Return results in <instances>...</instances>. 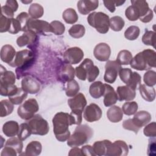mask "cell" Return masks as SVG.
I'll return each instance as SVG.
<instances>
[{
	"mask_svg": "<svg viewBox=\"0 0 156 156\" xmlns=\"http://www.w3.org/2000/svg\"><path fill=\"white\" fill-rule=\"evenodd\" d=\"M53 130L56 139L61 142L66 141L70 136L69 126H71L70 115L68 113H57L52 118Z\"/></svg>",
	"mask_w": 156,
	"mask_h": 156,
	"instance_id": "obj_1",
	"label": "cell"
},
{
	"mask_svg": "<svg viewBox=\"0 0 156 156\" xmlns=\"http://www.w3.org/2000/svg\"><path fill=\"white\" fill-rule=\"evenodd\" d=\"M130 65L132 68L138 71L148 70L156 66V52L154 50L147 49L138 52L132 58Z\"/></svg>",
	"mask_w": 156,
	"mask_h": 156,
	"instance_id": "obj_2",
	"label": "cell"
},
{
	"mask_svg": "<svg viewBox=\"0 0 156 156\" xmlns=\"http://www.w3.org/2000/svg\"><path fill=\"white\" fill-rule=\"evenodd\" d=\"M35 58L34 52L32 50L24 49L16 52L15 58L10 66L16 68L17 79H20L21 74L34 64Z\"/></svg>",
	"mask_w": 156,
	"mask_h": 156,
	"instance_id": "obj_3",
	"label": "cell"
},
{
	"mask_svg": "<svg viewBox=\"0 0 156 156\" xmlns=\"http://www.w3.org/2000/svg\"><path fill=\"white\" fill-rule=\"evenodd\" d=\"M93 129L87 124L77 125L73 133L67 140V144L70 147H78L87 143L93 136Z\"/></svg>",
	"mask_w": 156,
	"mask_h": 156,
	"instance_id": "obj_4",
	"label": "cell"
},
{
	"mask_svg": "<svg viewBox=\"0 0 156 156\" xmlns=\"http://www.w3.org/2000/svg\"><path fill=\"white\" fill-rule=\"evenodd\" d=\"M76 77L81 80H88V82H93L99 74V69L97 66L94 65L93 62L90 58H85L82 63L75 69Z\"/></svg>",
	"mask_w": 156,
	"mask_h": 156,
	"instance_id": "obj_5",
	"label": "cell"
},
{
	"mask_svg": "<svg viewBox=\"0 0 156 156\" xmlns=\"http://www.w3.org/2000/svg\"><path fill=\"white\" fill-rule=\"evenodd\" d=\"M89 25L101 34H106L109 30L110 18L105 13L94 12L89 14L87 17Z\"/></svg>",
	"mask_w": 156,
	"mask_h": 156,
	"instance_id": "obj_6",
	"label": "cell"
},
{
	"mask_svg": "<svg viewBox=\"0 0 156 156\" xmlns=\"http://www.w3.org/2000/svg\"><path fill=\"white\" fill-rule=\"evenodd\" d=\"M32 134L38 135H45L49 130L48 122L46 119L38 114L35 115L32 118L27 120Z\"/></svg>",
	"mask_w": 156,
	"mask_h": 156,
	"instance_id": "obj_7",
	"label": "cell"
},
{
	"mask_svg": "<svg viewBox=\"0 0 156 156\" xmlns=\"http://www.w3.org/2000/svg\"><path fill=\"white\" fill-rule=\"evenodd\" d=\"M39 107L37 100L34 98H30L18 107L17 113L21 119L29 120L35 115Z\"/></svg>",
	"mask_w": 156,
	"mask_h": 156,
	"instance_id": "obj_8",
	"label": "cell"
},
{
	"mask_svg": "<svg viewBox=\"0 0 156 156\" xmlns=\"http://www.w3.org/2000/svg\"><path fill=\"white\" fill-rule=\"evenodd\" d=\"M121 66L116 60H108L105 65L104 79L105 82L113 83L115 82Z\"/></svg>",
	"mask_w": 156,
	"mask_h": 156,
	"instance_id": "obj_9",
	"label": "cell"
},
{
	"mask_svg": "<svg viewBox=\"0 0 156 156\" xmlns=\"http://www.w3.org/2000/svg\"><path fill=\"white\" fill-rule=\"evenodd\" d=\"M21 88L27 93L34 94L38 93L41 89V83L35 77L28 75L21 80Z\"/></svg>",
	"mask_w": 156,
	"mask_h": 156,
	"instance_id": "obj_10",
	"label": "cell"
},
{
	"mask_svg": "<svg viewBox=\"0 0 156 156\" xmlns=\"http://www.w3.org/2000/svg\"><path fill=\"white\" fill-rule=\"evenodd\" d=\"M84 54L79 47H72L67 49L63 54V59L68 64L76 65L83 59Z\"/></svg>",
	"mask_w": 156,
	"mask_h": 156,
	"instance_id": "obj_11",
	"label": "cell"
},
{
	"mask_svg": "<svg viewBox=\"0 0 156 156\" xmlns=\"http://www.w3.org/2000/svg\"><path fill=\"white\" fill-rule=\"evenodd\" d=\"M129 153V147L125 141L117 140L108 147L107 156H126Z\"/></svg>",
	"mask_w": 156,
	"mask_h": 156,
	"instance_id": "obj_12",
	"label": "cell"
},
{
	"mask_svg": "<svg viewBox=\"0 0 156 156\" xmlns=\"http://www.w3.org/2000/svg\"><path fill=\"white\" fill-rule=\"evenodd\" d=\"M28 30L34 31L37 34L44 35L51 32L50 24L46 21L30 18L27 26Z\"/></svg>",
	"mask_w": 156,
	"mask_h": 156,
	"instance_id": "obj_13",
	"label": "cell"
},
{
	"mask_svg": "<svg viewBox=\"0 0 156 156\" xmlns=\"http://www.w3.org/2000/svg\"><path fill=\"white\" fill-rule=\"evenodd\" d=\"M102 110L96 104L91 103L85 107L83 111V118L88 122H94L101 119L102 116Z\"/></svg>",
	"mask_w": 156,
	"mask_h": 156,
	"instance_id": "obj_14",
	"label": "cell"
},
{
	"mask_svg": "<svg viewBox=\"0 0 156 156\" xmlns=\"http://www.w3.org/2000/svg\"><path fill=\"white\" fill-rule=\"evenodd\" d=\"M37 35L34 31L27 30L24 32L22 35L18 37L16 40V44L19 47H23L27 46L31 48L37 41Z\"/></svg>",
	"mask_w": 156,
	"mask_h": 156,
	"instance_id": "obj_15",
	"label": "cell"
},
{
	"mask_svg": "<svg viewBox=\"0 0 156 156\" xmlns=\"http://www.w3.org/2000/svg\"><path fill=\"white\" fill-rule=\"evenodd\" d=\"M95 58L101 62H105L108 60L111 54V49L105 43L98 44L93 51Z\"/></svg>",
	"mask_w": 156,
	"mask_h": 156,
	"instance_id": "obj_16",
	"label": "cell"
},
{
	"mask_svg": "<svg viewBox=\"0 0 156 156\" xmlns=\"http://www.w3.org/2000/svg\"><path fill=\"white\" fill-rule=\"evenodd\" d=\"M68 104L71 110L83 112L87 102L83 94L78 93L73 98L69 99L68 100Z\"/></svg>",
	"mask_w": 156,
	"mask_h": 156,
	"instance_id": "obj_17",
	"label": "cell"
},
{
	"mask_svg": "<svg viewBox=\"0 0 156 156\" xmlns=\"http://www.w3.org/2000/svg\"><path fill=\"white\" fill-rule=\"evenodd\" d=\"M151 115L147 111L141 110L136 112L135 113L133 118L132 119L133 124L139 129L142 127L145 126L151 120Z\"/></svg>",
	"mask_w": 156,
	"mask_h": 156,
	"instance_id": "obj_18",
	"label": "cell"
},
{
	"mask_svg": "<svg viewBox=\"0 0 156 156\" xmlns=\"http://www.w3.org/2000/svg\"><path fill=\"white\" fill-rule=\"evenodd\" d=\"M98 6L99 1L98 0H80L77 4L78 11L80 13L84 15L96 10Z\"/></svg>",
	"mask_w": 156,
	"mask_h": 156,
	"instance_id": "obj_19",
	"label": "cell"
},
{
	"mask_svg": "<svg viewBox=\"0 0 156 156\" xmlns=\"http://www.w3.org/2000/svg\"><path fill=\"white\" fill-rule=\"evenodd\" d=\"M116 93L118 99L119 101H130L133 100L136 96L135 90L127 85L118 87L116 89Z\"/></svg>",
	"mask_w": 156,
	"mask_h": 156,
	"instance_id": "obj_20",
	"label": "cell"
},
{
	"mask_svg": "<svg viewBox=\"0 0 156 156\" xmlns=\"http://www.w3.org/2000/svg\"><path fill=\"white\" fill-rule=\"evenodd\" d=\"M105 91L104 93V104L105 107L112 106L116 103L118 96L114 88L108 84L104 83Z\"/></svg>",
	"mask_w": 156,
	"mask_h": 156,
	"instance_id": "obj_21",
	"label": "cell"
},
{
	"mask_svg": "<svg viewBox=\"0 0 156 156\" xmlns=\"http://www.w3.org/2000/svg\"><path fill=\"white\" fill-rule=\"evenodd\" d=\"M16 54L15 49L12 45L5 44L1 49V59L2 62L10 65L13 61Z\"/></svg>",
	"mask_w": 156,
	"mask_h": 156,
	"instance_id": "obj_22",
	"label": "cell"
},
{
	"mask_svg": "<svg viewBox=\"0 0 156 156\" xmlns=\"http://www.w3.org/2000/svg\"><path fill=\"white\" fill-rule=\"evenodd\" d=\"M0 86L14 85L16 80L15 74L11 71H7L2 65H1Z\"/></svg>",
	"mask_w": 156,
	"mask_h": 156,
	"instance_id": "obj_23",
	"label": "cell"
},
{
	"mask_svg": "<svg viewBox=\"0 0 156 156\" xmlns=\"http://www.w3.org/2000/svg\"><path fill=\"white\" fill-rule=\"evenodd\" d=\"M75 70L69 64H65L62 66L58 73V77L63 82H69L74 79Z\"/></svg>",
	"mask_w": 156,
	"mask_h": 156,
	"instance_id": "obj_24",
	"label": "cell"
},
{
	"mask_svg": "<svg viewBox=\"0 0 156 156\" xmlns=\"http://www.w3.org/2000/svg\"><path fill=\"white\" fill-rule=\"evenodd\" d=\"M107 116L110 122L114 123L118 122L123 118V112L119 107L113 105L107 111Z\"/></svg>",
	"mask_w": 156,
	"mask_h": 156,
	"instance_id": "obj_25",
	"label": "cell"
},
{
	"mask_svg": "<svg viewBox=\"0 0 156 156\" xmlns=\"http://www.w3.org/2000/svg\"><path fill=\"white\" fill-rule=\"evenodd\" d=\"M20 126L16 121H9L5 122L2 126V132L8 137H13L18 133Z\"/></svg>",
	"mask_w": 156,
	"mask_h": 156,
	"instance_id": "obj_26",
	"label": "cell"
},
{
	"mask_svg": "<svg viewBox=\"0 0 156 156\" xmlns=\"http://www.w3.org/2000/svg\"><path fill=\"white\" fill-rule=\"evenodd\" d=\"M105 85L101 81H96L91 84L89 88V93L91 96L94 99H99L104 95Z\"/></svg>",
	"mask_w": 156,
	"mask_h": 156,
	"instance_id": "obj_27",
	"label": "cell"
},
{
	"mask_svg": "<svg viewBox=\"0 0 156 156\" xmlns=\"http://www.w3.org/2000/svg\"><path fill=\"white\" fill-rule=\"evenodd\" d=\"M131 3L132 5H133L137 9L139 13L140 20L152 11V10L149 7L148 3L146 1L132 0L131 1Z\"/></svg>",
	"mask_w": 156,
	"mask_h": 156,
	"instance_id": "obj_28",
	"label": "cell"
},
{
	"mask_svg": "<svg viewBox=\"0 0 156 156\" xmlns=\"http://www.w3.org/2000/svg\"><path fill=\"white\" fill-rule=\"evenodd\" d=\"M142 98L146 101L152 102L155 98V90L153 87H149L145 84H141L138 88Z\"/></svg>",
	"mask_w": 156,
	"mask_h": 156,
	"instance_id": "obj_29",
	"label": "cell"
},
{
	"mask_svg": "<svg viewBox=\"0 0 156 156\" xmlns=\"http://www.w3.org/2000/svg\"><path fill=\"white\" fill-rule=\"evenodd\" d=\"M9 99L15 105L21 104L27 98V93L25 92L22 88H17L10 96H8Z\"/></svg>",
	"mask_w": 156,
	"mask_h": 156,
	"instance_id": "obj_30",
	"label": "cell"
},
{
	"mask_svg": "<svg viewBox=\"0 0 156 156\" xmlns=\"http://www.w3.org/2000/svg\"><path fill=\"white\" fill-rule=\"evenodd\" d=\"M111 143L112 142L108 140L96 141L93 145V149L96 155H106L108 147Z\"/></svg>",
	"mask_w": 156,
	"mask_h": 156,
	"instance_id": "obj_31",
	"label": "cell"
},
{
	"mask_svg": "<svg viewBox=\"0 0 156 156\" xmlns=\"http://www.w3.org/2000/svg\"><path fill=\"white\" fill-rule=\"evenodd\" d=\"M42 151V146L41 143L38 141H32L30 142L26 146L24 155L37 156L40 155Z\"/></svg>",
	"mask_w": 156,
	"mask_h": 156,
	"instance_id": "obj_32",
	"label": "cell"
},
{
	"mask_svg": "<svg viewBox=\"0 0 156 156\" xmlns=\"http://www.w3.org/2000/svg\"><path fill=\"white\" fill-rule=\"evenodd\" d=\"M28 14L32 19L40 18L44 14L43 7L38 3H33L29 8Z\"/></svg>",
	"mask_w": 156,
	"mask_h": 156,
	"instance_id": "obj_33",
	"label": "cell"
},
{
	"mask_svg": "<svg viewBox=\"0 0 156 156\" xmlns=\"http://www.w3.org/2000/svg\"><path fill=\"white\" fill-rule=\"evenodd\" d=\"M132 58L131 52L128 50L124 49L119 52L116 61L121 65H127L130 64Z\"/></svg>",
	"mask_w": 156,
	"mask_h": 156,
	"instance_id": "obj_34",
	"label": "cell"
},
{
	"mask_svg": "<svg viewBox=\"0 0 156 156\" xmlns=\"http://www.w3.org/2000/svg\"><path fill=\"white\" fill-rule=\"evenodd\" d=\"M62 18L68 24H74L78 20V15L76 10L72 8L66 9L62 13Z\"/></svg>",
	"mask_w": 156,
	"mask_h": 156,
	"instance_id": "obj_35",
	"label": "cell"
},
{
	"mask_svg": "<svg viewBox=\"0 0 156 156\" xmlns=\"http://www.w3.org/2000/svg\"><path fill=\"white\" fill-rule=\"evenodd\" d=\"M0 116L4 117L11 114L13 110V104L9 99H3L1 101Z\"/></svg>",
	"mask_w": 156,
	"mask_h": 156,
	"instance_id": "obj_36",
	"label": "cell"
},
{
	"mask_svg": "<svg viewBox=\"0 0 156 156\" xmlns=\"http://www.w3.org/2000/svg\"><path fill=\"white\" fill-rule=\"evenodd\" d=\"M6 146H9L14 149L17 153L21 154L23 148V143L22 140H20L18 137H11L10 139L7 140L5 145Z\"/></svg>",
	"mask_w": 156,
	"mask_h": 156,
	"instance_id": "obj_37",
	"label": "cell"
},
{
	"mask_svg": "<svg viewBox=\"0 0 156 156\" xmlns=\"http://www.w3.org/2000/svg\"><path fill=\"white\" fill-rule=\"evenodd\" d=\"M80 87L77 81L73 79L67 82L66 87L65 89L66 95L68 97H74L79 91Z\"/></svg>",
	"mask_w": 156,
	"mask_h": 156,
	"instance_id": "obj_38",
	"label": "cell"
},
{
	"mask_svg": "<svg viewBox=\"0 0 156 156\" xmlns=\"http://www.w3.org/2000/svg\"><path fill=\"white\" fill-rule=\"evenodd\" d=\"M125 24L124 20L119 16H115L110 19L109 27L112 30L115 32H119L122 30Z\"/></svg>",
	"mask_w": 156,
	"mask_h": 156,
	"instance_id": "obj_39",
	"label": "cell"
},
{
	"mask_svg": "<svg viewBox=\"0 0 156 156\" xmlns=\"http://www.w3.org/2000/svg\"><path fill=\"white\" fill-rule=\"evenodd\" d=\"M68 32L73 38H80L85 35V28L82 24H74L69 28Z\"/></svg>",
	"mask_w": 156,
	"mask_h": 156,
	"instance_id": "obj_40",
	"label": "cell"
},
{
	"mask_svg": "<svg viewBox=\"0 0 156 156\" xmlns=\"http://www.w3.org/2000/svg\"><path fill=\"white\" fill-rule=\"evenodd\" d=\"M138 105L135 101H127L122 105V110L126 115L130 116L134 115L138 110Z\"/></svg>",
	"mask_w": 156,
	"mask_h": 156,
	"instance_id": "obj_41",
	"label": "cell"
},
{
	"mask_svg": "<svg viewBox=\"0 0 156 156\" xmlns=\"http://www.w3.org/2000/svg\"><path fill=\"white\" fill-rule=\"evenodd\" d=\"M140 28L136 26H129L124 32V37L129 40H135L139 37Z\"/></svg>",
	"mask_w": 156,
	"mask_h": 156,
	"instance_id": "obj_42",
	"label": "cell"
},
{
	"mask_svg": "<svg viewBox=\"0 0 156 156\" xmlns=\"http://www.w3.org/2000/svg\"><path fill=\"white\" fill-rule=\"evenodd\" d=\"M141 76L136 72H132L131 77L126 85L133 90H136L141 85Z\"/></svg>",
	"mask_w": 156,
	"mask_h": 156,
	"instance_id": "obj_43",
	"label": "cell"
},
{
	"mask_svg": "<svg viewBox=\"0 0 156 156\" xmlns=\"http://www.w3.org/2000/svg\"><path fill=\"white\" fill-rule=\"evenodd\" d=\"M49 24L51 27V32L54 33L57 35H60L65 32V26L62 22L55 20Z\"/></svg>",
	"mask_w": 156,
	"mask_h": 156,
	"instance_id": "obj_44",
	"label": "cell"
},
{
	"mask_svg": "<svg viewBox=\"0 0 156 156\" xmlns=\"http://www.w3.org/2000/svg\"><path fill=\"white\" fill-rule=\"evenodd\" d=\"M32 134L30 129L27 122L22 123L20 125L18 133L17 134L18 137L23 140H25Z\"/></svg>",
	"mask_w": 156,
	"mask_h": 156,
	"instance_id": "obj_45",
	"label": "cell"
},
{
	"mask_svg": "<svg viewBox=\"0 0 156 156\" xmlns=\"http://www.w3.org/2000/svg\"><path fill=\"white\" fill-rule=\"evenodd\" d=\"M155 33L154 31L147 30L142 37V42L148 46H152L155 48Z\"/></svg>",
	"mask_w": 156,
	"mask_h": 156,
	"instance_id": "obj_46",
	"label": "cell"
},
{
	"mask_svg": "<svg viewBox=\"0 0 156 156\" xmlns=\"http://www.w3.org/2000/svg\"><path fill=\"white\" fill-rule=\"evenodd\" d=\"M143 80L145 85L149 87H153L156 83V73L153 70L146 71L143 76Z\"/></svg>",
	"mask_w": 156,
	"mask_h": 156,
	"instance_id": "obj_47",
	"label": "cell"
},
{
	"mask_svg": "<svg viewBox=\"0 0 156 156\" xmlns=\"http://www.w3.org/2000/svg\"><path fill=\"white\" fill-rule=\"evenodd\" d=\"M126 17L131 21H134L139 19V13L135 6L131 5L129 6L125 10Z\"/></svg>",
	"mask_w": 156,
	"mask_h": 156,
	"instance_id": "obj_48",
	"label": "cell"
},
{
	"mask_svg": "<svg viewBox=\"0 0 156 156\" xmlns=\"http://www.w3.org/2000/svg\"><path fill=\"white\" fill-rule=\"evenodd\" d=\"M30 18H31L30 17L29 14L26 12H21L20 14H18V16L16 17V19L20 22V23L21 25V31L24 32L28 30L27 26Z\"/></svg>",
	"mask_w": 156,
	"mask_h": 156,
	"instance_id": "obj_49",
	"label": "cell"
},
{
	"mask_svg": "<svg viewBox=\"0 0 156 156\" xmlns=\"http://www.w3.org/2000/svg\"><path fill=\"white\" fill-rule=\"evenodd\" d=\"M12 19V18H9L1 15V16H0V32L1 33L9 32L10 27V25H11Z\"/></svg>",
	"mask_w": 156,
	"mask_h": 156,
	"instance_id": "obj_50",
	"label": "cell"
},
{
	"mask_svg": "<svg viewBox=\"0 0 156 156\" xmlns=\"http://www.w3.org/2000/svg\"><path fill=\"white\" fill-rule=\"evenodd\" d=\"M143 133L145 136L149 137H155L156 136V123L152 122L146 124L144 128Z\"/></svg>",
	"mask_w": 156,
	"mask_h": 156,
	"instance_id": "obj_51",
	"label": "cell"
},
{
	"mask_svg": "<svg viewBox=\"0 0 156 156\" xmlns=\"http://www.w3.org/2000/svg\"><path fill=\"white\" fill-rule=\"evenodd\" d=\"M69 115L72 125H80L81 124L82 121V112L71 110V112Z\"/></svg>",
	"mask_w": 156,
	"mask_h": 156,
	"instance_id": "obj_52",
	"label": "cell"
},
{
	"mask_svg": "<svg viewBox=\"0 0 156 156\" xmlns=\"http://www.w3.org/2000/svg\"><path fill=\"white\" fill-rule=\"evenodd\" d=\"M132 71L129 68H121L118 74L120 77V79L126 84H127L131 77Z\"/></svg>",
	"mask_w": 156,
	"mask_h": 156,
	"instance_id": "obj_53",
	"label": "cell"
},
{
	"mask_svg": "<svg viewBox=\"0 0 156 156\" xmlns=\"http://www.w3.org/2000/svg\"><path fill=\"white\" fill-rule=\"evenodd\" d=\"M22 27L20 22L15 18H12L11 21V25L9 32L12 34H16L20 31H21Z\"/></svg>",
	"mask_w": 156,
	"mask_h": 156,
	"instance_id": "obj_54",
	"label": "cell"
},
{
	"mask_svg": "<svg viewBox=\"0 0 156 156\" xmlns=\"http://www.w3.org/2000/svg\"><path fill=\"white\" fill-rule=\"evenodd\" d=\"M122 127L124 129L129 130H131L135 132V133H137L140 130L139 129H138L132 122L131 119H128L125 121H124L122 123Z\"/></svg>",
	"mask_w": 156,
	"mask_h": 156,
	"instance_id": "obj_55",
	"label": "cell"
},
{
	"mask_svg": "<svg viewBox=\"0 0 156 156\" xmlns=\"http://www.w3.org/2000/svg\"><path fill=\"white\" fill-rule=\"evenodd\" d=\"M14 11L10 7L7 5H5L1 7V14L2 15L9 18H13L14 16Z\"/></svg>",
	"mask_w": 156,
	"mask_h": 156,
	"instance_id": "obj_56",
	"label": "cell"
},
{
	"mask_svg": "<svg viewBox=\"0 0 156 156\" xmlns=\"http://www.w3.org/2000/svg\"><path fill=\"white\" fill-rule=\"evenodd\" d=\"M152 138L149 140V144L147 147V155L150 156H155V151H156L155 139V137H152Z\"/></svg>",
	"mask_w": 156,
	"mask_h": 156,
	"instance_id": "obj_57",
	"label": "cell"
},
{
	"mask_svg": "<svg viewBox=\"0 0 156 156\" xmlns=\"http://www.w3.org/2000/svg\"><path fill=\"white\" fill-rule=\"evenodd\" d=\"M81 152L84 156H95L96 154L93 151V146L90 145H85L82 147Z\"/></svg>",
	"mask_w": 156,
	"mask_h": 156,
	"instance_id": "obj_58",
	"label": "cell"
},
{
	"mask_svg": "<svg viewBox=\"0 0 156 156\" xmlns=\"http://www.w3.org/2000/svg\"><path fill=\"white\" fill-rule=\"evenodd\" d=\"M16 155L17 152L14 149L6 146H4L1 153V156H16Z\"/></svg>",
	"mask_w": 156,
	"mask_h": 156,
	"instance_id": "obj_59",
	"label": "cell"
},
{
	"mask_svg": "<svg viewBox=\"0 0 156 156\" xmlns=\"http://www.w3.org/2000/svg\"><path fill=\"white\" fill-rule=\"evenodd\" d=\"M105 7L112 13H113L116 9L115 1H103Z\"/></svg>",
	"mask_w": 156,
	"mask_h": 156,
	"instance_id": "obj_60",
	"label": "cell"
},
{
	"mask_svg": "<svg viewBox=\"0 0 156 156\" xmlns=\"http://www.w3.org/2000/svg\"><path fill=\"white\" fill-rule=\"evenodd\" d=\"M5 4L11 7L15 12L17 10L18 8V4L17 1L15 0H8L6 1Z\"/></svg>",
	"mask_w": 156,
	"mask_h": 156,
	"instance_id": "obj_61",
	"label": "cell"
},
{
	"mask_svg": "<svg viewBox=\"0 0 156 156\" xmlns=\"http://www.w3.org/2000/svg\"><path fill=\"white\" fill-rule=\"evenodd\" d=\"M68 155L69 156L72 155H82V152H81V149L77 147H73V148H72L70 151L69 152L68 154Z\"/></svg>",
	"mask_w": 156,
	"mask_h": 156,
	"instance_id": "obj_62",
	"label": "cell"
},
{
	"mask_svg": "<svg viewBox=\"0 0 156 156\" xmlns=\"http://www.w3.org/2000/svg\"><path fill=\"white\" fill-rule=\"evenodd\" d=\"M125 2V1H115L116 6H120Z\"/></svg>",
	"mask_w": 156,
	"mask_h": 156,
	"instance_id": "obj_63",
	"label": "cell"
},
{
	"mask_svg": "<svg viewBox=\"0 0 156 156\" xmlns=\"http://www.w3.org/2000/svg\"><path fill=\"white\" fill-rule=\"evenodd\" d=\"M21 2H22L23 3H24V4H28V3L32 2V1H22Z\"/></svg>",
	"mask_w": 156,
	"mask_h": 156,
	"instance_id": "obj_64",
	"label": "cell"
}]
</instances>
